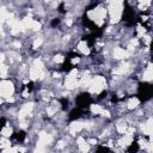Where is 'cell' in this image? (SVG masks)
<instances>
[{
    "instance_id": "cell-4",
    "label": "cell",
    "mask_w": 153,
    "mask_h": 153,
    "mask_svg": "<svg viewBox=\"0 0 153 153\" xmlns=\"http://www.w3.org/2000/svg\"><path fill=\"white\" fill-rule=\"evenodd\" d=\"M79 55L75 53V51H69L67 55H66V57H65V61H63V63H62V66H61V69L63 71V72H69L74 66L71 63V60L73 59V57H78Z\"/></svg>"
},
{
    "instance_id": "cell-13",
    "label": "cell",
    "mask_w": 153,
    "mask_h": 153,
    "mask_svg": "<svg viewBox=\"0 0 153 153\" xmlns=\"http://www.w3.org/2000/svg\"><path fill=\"white\" fill-rule=\"evenodd\" d=\"M57 10H59V12H60V13H65V4H63V2H61V4L59 5V8H57Z\"/></svg>"
},
{
    "instance_id": "cell-9",
    "label": "cell",
    "mask_w": 153,
    "mask_h": 153,
    "mask_svg": "<svg viewBox=\"0 0 153 153\" xmlns=\"http://www.w3.org/2000/svg\"><path fill=\"white\" fill-rule=\"evenodd\" d=\"M128 152H137L139 151V143L136 141H134L133 143H130V146L127 148Z\"/></svg>"
},
{
    "instance_id": "cell-8",
    "label": "cell",
    "mask_w": 153,
    "mask_h": 153,
    "mask_svg": "<svg viewBox=\"0 0 153 153\" xmlns=\"http://www.w3.org/2000/svg\"><path fill=\"white\" fill-rule=\"evenodd\" d=\"M96 38H97V37H96L92 32H91V33H88V35L82 36V39H84V41H86V42L88 43V45H90V47H92V45H93V43H94Z\"/></svg>"
},
{
    "instance_id": "cell-2",
    "label": "cell",
    "mask_w": 153,
    "mask_h": 153,
    "mask_svg": "<svg viewBox=\"0 0 153 153\" xmlns=\"http://www.w3.org/2000/svg\"><path fill=\"white\" fill-rule=\"evenodd\" d=\"M136 17L134 13V10L128 5L127 1H124V10H123V14H122V22L127 25V26H134L136 24Z\"/></svg>"
},
{
    "instance_id": "cell-17",
    "label": "cell",
    "mask_w": 153,
    "mask_h": 153,
    "mask_svg": "<svg viewBox=\"0 0 153 153\" xmlns=\"http://www.w3.org/2000/svg\"><path fill=\"white\" fill-rule=\"evenodd\" d=\"M5 123H6L5 118H4V117H1V128H4V127H5Z\"/></svg>"
},
{
    "instance_id": "cell-15",
    "label": "cell",
    "mask_w": 153,
    "mask_h": 153,
    "mask_svg": "<svg viewBox=\"0 0 153 153\" xmlns=\"http://www.w3.org/2000/svg\"><path fill=\"white\" fill-rule=\"evenodd\" d=\"M106 94H108V92H106V91H103V92H102V93L98 96V99H102V98H104Z\"/></svg>"
},
{
    "instance_id": "cell-16",
    "label": "cell",
    "mask_w": 153,
    "mask_h": 153,
    "mask_svg": "<svg viewBox=\"0 0 153 153\" xmlns=\"http://www.w3.org/2000/svg\"><path fill=\"white\" fill-rule=\"evenodd\" d=\"M97 151H110L108 147H104V146H102V147H98L97 148Z\"/></svg>"
},
{
    "instance_id": "cell-3",
    "label": "cell",
    "mask_w": 153,
    "mask_h": 153,
    "mask_svg": "<svg viewBox=\"0 0 153 153\" xmlns=\"http://www.w3.org/2000/svg\"><path fill=\"white\" fill-rule=\"evenodd\" d=\"M92 102H93V99H92V97L88 94V93H86V92H84V93H80L76 98H75V104H76V106H79V108H81V109H87L91 104H92Z\"/></svg>"
},
{
    "instance_id": "cell-18",
    "label": "cell",
    "mask_w": 153,
    "mask_h": 153,
    "mask_svg": "<svg viewBox=\"0 0 153 153\" xmlns=\"http://www.w3.org/2000/svg\"><path fill=\"white\" fill-rule=\"evenodd\" d=\"M151 51H153V39H152V42H151Z\"/></svg>"
},
{
    "instance_id": "cell-11",
    "label": "cell",
    "mask_w": 153,
    "mask_h": 153,
    "mask_svg": "<svg viewBox=\"0 0 153 153\" xmlns=\"http://www.w3.org/2000/svg\"><path fill=\"white\" fill-rule=\"evenodd\" d=\"M98 4H99V0H93V1H92V2H91V4H90V5L87 6V7H86V10H85V13H86L87 11H90V10L94 8V7H96V6L98 5Z\"/></svg>"
},
{
    "instance_id": "cell-1",
    "label": "cell",
    "mask_w": 153,
    "mask_h": 153,
    "mask_svg": "<svg viewBox=\"0 0 153 153\" xmlns=\"http://www.w3.org/2000/svg\"><path fill=\"white\" fill-rule=\"evenodd\" d=\"M153 97V85L149 82H140L137 87V98L141 103L149 100Z\"/></svg>"
},
{
    "instance_id": "cell-7",
    "label": "cell",
    "mask_w": 153,
    "mask_h": 153,
    "mask_svg": "<svg viewBox=\"0 0 153 153\" xmlns=\"http://www.w3.org/2000/svg\"><path fill=\"white\" fill-rule=\"evenodd\" d=\"M25 136H26L25 131H24V130H19V131L14 133V134L11 136V139H16V140H17V141H19V142H23V141H24V139H25Z\"/></svg>"
},
{
    "instance_id": "cell-10",
    "label": "cell",
    "mask_w": 153,
    "mask_h": 153,
    "mask_svg": "<svg viewBox=\"0 0 153 153\" xmlns=\"http://www.w3.org/2000/svg\"><path fill=\"white\" fill-rule=\"evenodd\" d=\"M60 103H61L62 110H67V108H68V99L67 98H61L60 99Z\"/></svg>"
},
{
    "instance_id": "cell-14",
    "label": "cell",
    "mask_w": 153,
    "mask_h": 153,
    "mask_svg": "<svg viewBox=\"0 0 153 153\" xmlns=\"http://www.w3.org/2000/svg\"><path fill=\"white\" fill-rule=\"evenodd\" d=\"M26 88H27L29 92H31V91L33 90V82H29V84L26 85Z\"/></svg>"
},
{
    "instance_id": "cell-6",
    "label": "cell",
    "mask_w": 153,
    "mask_h": 153,
    "mask_svg": "<svg viewBox=\"0 0 153 153\" xmlns=\"http://www.w3.org/2000/svg\"><path fill=\"white\" fill-rule=\"evenodd\" d=\"M82 24H84V26H86V27H88V29H91L92 31L93 30H96L98 26L96 25V23L94 22H92L90 18H87L85 14H84V17H82Z\"/></svg>"
},
{
    "instance_id": "cell-5",
    "label": "cell",
    "mask_w": 153,
    "mask_h": 153,
    "mask_svg": "<svg viewBox=\"0 0 153 153\" xmlns=\"http://www.w3.org/2000/svg\"><path fill=\"white\" fill-rule=\"evenodd\" d=\"M82 114H84V109H81V108H79V106H75L73 110H71V112H69V115H68V120H69V121L78 120V118H80V117L82 116Z\"/></svg>"
},
{
    "instance_id": "cell-12",
    "label": "cell",
    "mask_w": 153,
    "mask_h": 153,
    "mask_svg": "<svg viewBox=\"0 0 153 153\" xmlns=\"http://www.w3.org/2000/svg\"><path fill=\"white\" fill-rule=\"evenodd\" d=\"M60 24V19L59 18H54L53 20H51V23H50V25L53 26V27H55V26H57Z\"/></svg>"
}]
</instances>
